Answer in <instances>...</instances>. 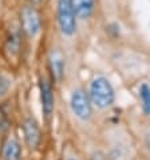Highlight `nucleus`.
Listing matches in <instances>:
<instances>
[{
  "instance_id": "obj_1",
  "label": "nucleus",
  "mask_w": 150,
  "mask_h": 160,
  "mask_svg": "<svg viewBox=\"0 0 150 160\" xmlns=\"http://www.w3.org/2000/svg\"><path fill=\"white\" fill-rule=\"evenodd\" d=\"M114 89L107 78L98 77L90 85V100L96 108L106 109L114 102Z\"/></svg>"
},
{
  "instance_id": "obj_2",
  "label": "nucleus",
  "mask_w": 150,
  "mask_h": 160,
  "mask_svg": "<svg viewBox=\"0 0 150 160\" xmlns=\"http://www.w3.org/2000/svg\"><path fill=\"white\" fill-rule=\"evenodd\" d=\"M58 24L62 34L71 37L77 30V19L71 0H58Z\"/></svg>"
},
{
  "instance_id": "obj_3",
  "label": "nucleus",
  "mask_w": 150,
  "mask_h": 160,
  "mask_svg": "<svg viewBox=\"0 0 150 160\" xmlns=\"http://www.w3.org/2000/svg\"><path fill=\"white\" fill-rule=\"evenodd\" d=\"M70 106H71L73 113L82 121H86L91 117V100L82 89H77L73 92L71 98H70Z\"/></svg>"
},
{
  "instance_id": "obj_4",
  "label": "nucleus",
  "mask_w": 150,
  "mask_h": 160,
  "mask_svg": "<svg viewBox=\"0 0 150 160\" xmlns=\"http://www.w3.org/2000/svg\"><path fill=\"white\" fill-rule=\"evenodd\" d=\"M39 89H40V100H42V112L46 121H50L54 113V92L48 79L42 77L39 81Z\"/></svg>"
},
{
  "instance_id": "obj_5",
  "label": "nucleus",
  "mask_w": 150,
  "mask_h": 160,
  "mask_svg": "<svg viewBox=\"0 0 150 160\" xmlns=\"http://www.w3.org/2000/svg\"><path fill=\"white\" fill-rule=\"evenodd\" d=\"M21 27L28 37H36L40 31V16L34 7H24L21 11Z\"/></svg>"
},
{
  "instance_id": "obj_6",
  "label": "nucleus",
  "mask_w": 150,
  "mask_h": 160,
  "mask_svg": "<svg viewBox=\"0 0 150 160\" xmlns=\"http://www.w3.org/2000/svg\"><path fill=\"white\" fill-rule=\"evenodd\" d=\"M23 133H24V140L26 144L28 145L30 149L38 148L42 140V133L38 122L34 118H26L23 122Z\"/></svg>"
},
{
  "instance_id": "obj_7",
  "label": "nucleus",
  "mask_w": 150,
  "mask_h": 160,
  "mask_svg": "<svg viewBox=\"0 0 150 160\" xmlns=\"http://www.w3.org/2000/svg\"><path fill=\"white\" fill-rule=\"evenodd\" d=\"M3 160H20L21 158V147L16 139H8L3 144L2 148Z\"/></svg>"
},
{
  "instance_id": "obj_8",
  "label": "nucleus",
  "mask_w": 150,
  "mask_h": 160,
  "mask_svg": "<svg viewBox=\"0 0 150 160\" xmlns=\"http://www.w3.org/2000/svg\"><path fill=\"white\" fill-rule=\"evenodd\" d=\"M71 4L75 11V15L81 19H87L94 11L95 0H71Z\"/></svg>"
},
{
  "instance_id": "obj_9",
  "label": "nucleus",
  "mask_w": 150,
  "mask_h": 160,
  "mask_svg": "<svg viewBox=\"0 0 150 160\" xmlns=\"http://www.w3.org/2000/svg\"><path fill=\"white\" fill-rule=\"evenodd\" d=\"M50 66H51V72L52 75L56 81H60L63 78V74H64V61H63V57L59 51H54L51 52V57H50Z\"/></svg>"
},
{
  "instance_id": "obj_10",
  "label": "nucleus",
  "mask_w": 150,
  "mask_h": 160,
  "mask_svg": "<svg viewBox=\"0 0 150 160\" xmlns=\"http://www.w3.org/2000/svg\"><path fill=\"white\" fill-rule=\"evenodd\" d=\"M139 96L142 100V108L145 114L150 116V86L146 83H142L139 88Z\"/></svg>"
},
{
  "instance_id": "obj_11",
  "label": "nucleus",
  "mask_w": 150,
  "mask_h": 160,
  "mask_svg": "<svg viewBox=\"0 0 150 160\" xmlns=\"http://www.w3.org/2000/svg\"><path fill=\"white\" fill-rule=\"evenodd\" d=\"M10 86H11L10 79L0 74V98H3V97H6L8 94V92H10Z\"/></svg>"
},
{
  "instance_id": "obj_12",
  "label": "nucleus",
  "mask_w": 150,
  "mask_h": 160,
  "mask_svg": "<svg viewBox=\"0 0 150 160\" xmlns=\"http://www.w3.org/2000/svg\"><path fill=\"white\" fill-rule=\"evenodd\" d=\"M31 2H32V3H39L40 0H31Z\"/></svg>"
},
{
  "instance_id": "obj_13",
  "label": "nucleus",
  "mask_w": 150,
  "mask_h": 160,
  "mask_svg": "<svg viewBox=\"0 0 150 160\" xmlns=\"http://www.w3.org/2000/svg\"><path fill=\"white\" fill-rule=\"evenodd\" d=\"M67 160H78V159H74V158H68Z\"/></svg>"
}]
</instances>
